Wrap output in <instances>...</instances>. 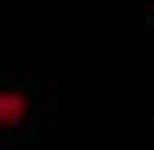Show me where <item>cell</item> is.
<instances>
[{"instance_id":"1","label":"cell","mask_w":154,"mask_h":150,"mask_svg":"<svg viewBox=\"0 0 154 150\" xmlns=\"http://www.w3.org/2000/svg\"><path fill=\"white\" fill-rule=\"evenodd\" d=\"M28 116V96L17 89H0V126H17Z\"/></svg>"}]
</instances>
